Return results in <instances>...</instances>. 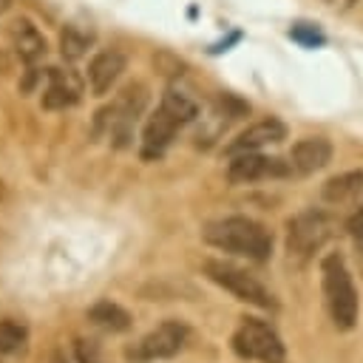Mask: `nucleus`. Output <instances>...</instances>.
<instances>
[{"label": "nucleus", "instance_id": "obj_4", "mask_svg": "<svg viewBox=\"0 0 363 363\" xmlns=\"http://www.w3.org/2000/svg\"><path fill=\"white\" fill-rule=\"evenodd\" d=\"M320 289L332 323L343 332L352 329L357 323V289L340 252H326L320 258Z\"/></svg>", "mask_w": 363, "mask_h": 363}, {"label": "nucleus", "instance_id": "obj_6", "mask_svg": "<svg viewBox=\"0 0 363 363\" xmlns=\"http://www.w3.org/2000/svg\"><path fill=\"white\" fill-rule=\"evenodd\" d=\"M204 275L244 303H252L258 309H275V298L267 292V286L261 281H255L247 269H241L230 261H218V258L204 261Z\"/></svg>", "mask_w": 363, "mask_h": 363}, {"label": "nucleus", "instance_id": "obj_5", "mask_svg": "<svg viewBox=\"0 0 363 363\" xmlns=\"http://www.w3.org/2000/svg\"><path fill=\"white\" fill-rule=\"evenodd\" d=\"M230 346L244 360H258V363H284L286 360L278 332L267 320H258V318H244L238 323V329L233 332Z\"/></svg>", "mask_w": 363, "mask_h": 363}, {"label": "nucleus", "instance_id": "obj_20", "mask_svg": "<svg viewBox=\"0 0 363 363\" xmlns=\"http://www.w3.org/2000/svg\"><path fill=\"white\" fill-rule=\"evenodd\" d=\"M289 37H292V40H298L301 45H309V48L323 43V34H320L318 28L306 26V23H298V26H292V28H289Z\"/></svg>", "mask_w": 363, "mask_h": 363}, {"label": "nucleus", "instance_id": "obj_9", "mask_svg": "<svg viewBox=\"0 0 363 363\" xmlns=\"http://www.w3.org/2000/svg\"><path fill=\"white\" fill-rule=\"evenodd\" d=\"M292 173V164L278 159V156H264L258 150L252 153H235L230 167H227V179L233 184H252L261 179H284Z\"/></svg>", "mask_w": 363, "mask_h": 363}, {"label": "nucleus", "instance_id": "obj_13", "mask_svg": "<svg viewBox=\"0 0 363 363\" xmlns=\"http://www.w3.org/2000/svg\"><path fill=\"white\" fill-rule=\"evenodd\" d=\"M79 102V82L74 74L62 68H48V85L43 91V108L45 111H62Z\"/></svg>", "mask_w": 363, "mask_h": 363}, {"label": "nucleus", "instance_id": "obj_14", "mask_svg": "<svg viewBox=\"0 0 363 363\" xmlns=\"http://www.w3.org/2000/svg\"><path fill=\"white\" fill-rule=\"evenodd\" d=\"M9 40H11L14 51L20 54V60H23L26 65H34L37 60L45 57V37H43V34L37 31V26L28 23V20H14V23L9 26Z\"/></svg>", "mask_w": 363, "mask_h": 363}, {"label": "nucleus", "instance_id": "obj_18", "mask_svg": "<svg viewBox=\"0 0 363 363\" xmlns=\"http://www.w3.org/2000/svg\"><path fill=\"white\" fill-rule=\"evenodd\" d=\"M28 352V329L20 320H0V354L17 357Z\"/></svg>", "mask_w": 363, "mask_h": 363}, {"label": "nucleus", "instance_id": "obj_7", "mask_svg": "<svg viewBox=\"0 0 363 363\" xmlns=\"http://www.w3.org/2000/svg\"><path fill=\"white\" fill-rule=\"evenodd\" d=\"M332 218L323 210H303L286 221V252L295 258L315 255L332 238Z\"/></svg>", "mask_w": 363, "mask_h": 363}, {"label": "nucleus", "instance_id": "obj_21", "mask_svg": "<svg viewBox=\"0 0 363 363\" xmlns=\"http://www.w3.org/2000/svg\"><path fill=\"white\" fill-rule=\"evenodd\" d=\"M346 230H349V235L352 238H357V241H363V204L346 218Z\"/></svg>", "mask_w": 363, "mask_h": 363}, {"label": "nucleus", "instance_id": "obj_2", "mask_svg": "<svg viewBox=\"0 0 363 363\" xmlns=\"http://www.w3.org/2000/svg\"><path fill=\"white\" fill-rule=\"evenodd\" d=\"M196 116H199L196 99H190L179 88H167L162 102H159V108L145 122V130H142V159H159L170 147V142L179 133V128L193 122Z\"/></svg>", "mask_w": 363, "mask_h": 363}, {"label": "nucleus", "instance_id": "obj_3", "mask_svg": "<svg viewBox=\"0 0 363 363\" xmlns=\"http://www.w3.org/2000/svg\"><path fill=\"white\" fill-rule=\"evenodd\" d=\"M145 105H147V88L142 82L125 85L111 105L96 111V116H94V136L96 139H108L113 147H128Z\"/></svg>", "mask_w": 363, "mask_h": 363}, {"label": "nucleus", "instance_id": "obj_15", "mask_svg": "<svg viewBox=\"0 0 363 363\" xmlns=\"http://www.w3.org/2000/svg\"><path fill=\"white\" fill-rule=\"evenodd\" d=\"M363 193V170H346V173H337L332 176L323 187H320V196L326 204H349L354 201L357 196Z\"/></svg>", "mask_w": 363, "mask_h": 363}, {"label": "nucleus", "instance_id": "obj_8", "mask_svg": "<svg viewBox=\"0 0 363 363\" xmlns=\"http://www.w3.org/2000/svg\"><path fill=\"white\" fill-rule=\"evenodd\" d=\"M187 326L182 320H164L156 329H150L133 349H128V357L136 363L145 360H164V357H176L184 343H187Z\"/></svg>", "mask_w": 363, "mask_h": 363}, {"label": "nucleus", "instance_id": "obj_11", "mask_svg": "<svg viewBox=\"0 0 363 363\" xmlns=\"http://www.w3.org/2000/svg\"><path fill=\"white\" fill-rule=\"evenodd\" d=\"M281 139H286V125L281 119H261L255 125H250L247 130H241L227 147L224 153L227 156H235V153H252V150H261L267 145H278Z\"/></svg>", "mask_w": 363, "mask_h": 363}, {"label": "nucleus", "instance_id": "obj_12", "mask_svg": "<svg viewBox=\"0 0 363 363\" xmlns=\"http://www.w3.org/2000/svg\"><path fill=\"white\" fill-rule=\"evenodd\" d=\"M332 159V145L326 136H303L289 150V164L298 176H312Z\"/></svg>", "mask_w": 363, "mask_h": 363}, {"label": "nucleus", "instance_id": "obj_22", "mask_svg": "<svg viewBox=\"0 0 363 363\" xmlns=\"http://www.w3.org/2000/svg\"><path fill=\"white\" fill-rule=\"evenodd\" d=\"M329 9H337V11H346V9H352L357 0H323Z\"/></svg>", "mask_w": 363, "mask_h": 363}, {"label": "nucleus", "instance_id": "obj_10", "mask_svg": "<svg viewBox=\"0 0 363 363\" xmlns=\"http://www.w3.org/2000/svg\"><path fill=\"white\" fill-rule=\"evenodd\" d=\"M125 65H128V60H125V54L119 48L96 51L91 57V62H88V88H91V94L94 96H105L116 85V79L122 77Z\"/></svg>", "mask_w": 363, "mask_h": 363}, {"label": "nucleus", "instance_id": "obj_17", "mask_svg": "<svg viewBox=\"0 0 363 363\" xmlns=\"http://www.w3.org/2000/svg\"><path fill=\"white\" fill-rule=\"evenodd\" d=\"M91 43H94V34L85 31V28H79L77 23H68V26L60 31V54H62L68 62L82 60Z\"/></svg>", "mask_w": 363, "mask_h": 363}, {"label": "nucleus", "instance_id": "obj_16", "mask_svg": "<svg viewBox=\"0 0 363 363\" xmlns=\"http://www.w3.org/2000/svg\"><path fill=\"white\" fill-rule=\"evenodd\" d=\"M88 320H91L94 326L105 329V332H128V329L133 326L130 312H128V309H122L119 303L108 301V298L96 301V303L88 309Z\"/></svg>", "mask_w": 363, "mask_h": 363}, {"label": "nucleus", "instance_id": "obj_23", "mask_svg": "<svg viewBox=\"0 0 363 363\" xmlns=\"http://www.w3.org/2000/svg\"><path fill=\"white\" fill-rule=\"evenodd\" d=\"M9 6H11V0H0V17L9 11Z\"/></svg>", "mask_w": 363, "mask_h": 363}, {"label": "nucleus", "instance_id": "obj_1", "mask_svg": "<svg viewBox=\"0 0 363 363\" xmlns=\"http://www.w3.org/2000/svg\"><path fill=\"white\" fill-rule=\"evenodd\" d=\"M201 238L221 252L241 255L250 261H267L272 255V233L250 216H227L210 221L201 230Z\"/></svg>", "mask_w": 363, "mask_h": 363}, {"label": "nucleus", "instance_id": "obj_19", "mask_svg": "<svg viewBox=\"0 0 363 363\" xmlns=\"http://www.w3.org/2000/svg\"><path fill=\"white\" fill-rule=\"evenodd\" d=\"M74 354H77V363H111L102 352V343L94 337H77Z\"/></svg>", "mask_w": 363, "mask_h": 363}]
</instances>
